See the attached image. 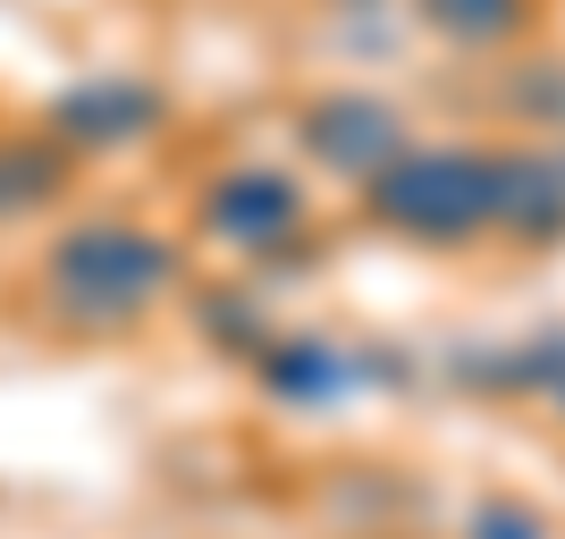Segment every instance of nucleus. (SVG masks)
Instances as JSON below:
<instances>
[{"instance_id": "1", "label": "nucleus", "mask_w": 565, "mask_h": 539, "mask_svg": "<svg viewBox=\"0 0 565 539\" xmlns=\"http://www.w3.org/2000/svg\"><path fill=\"white\" fill-rule=\"evenodd\" d=\"M169 279H178V254H169L152 228H136V219H85V228L60 236L51 261H43L51 304L68 312V321H85V328H110V321H127V312H143Z\"/></svg>"}, {"instance_id": "2", "label": "nucleus", "mask_w": 565, "mask_h": 539, "mask_svg": "<svg viewBox=\"0 0 565 539\" xmlns=\"http://www.w3.org/2000/svg\"><path fill=\"white\" fill-rule=\"evenodd\" d=\"M507 186H515V161H490V152H414L372 186L380 219L423 236H456L472 219H507Z\"/></svg>"}, {"instance_id": "3", "label": "nucleus", "mask_w": 565, "mask_h": 539, "mask_svg": "<svg viewBox=\"0 0 565 539\" xmlns=\"http://www.w3.org/2000/svg\"><path fill=\"white\" fill-rule=\"evenodd\" d=\"M296 186L287 177H262V169H245V177H228V186H212V228L228 236V245H270V236L296 228Z\"/></svg>"}, {"instance_id": "4", "label": "nucleus", "mask_w": 565, "mask_h": 539, "mask_svg": "<svg viewBox=\"0 0 565 539\" xmlns=\"http://www.w3.org/2000/svg\"><path fill=\"white\" fill-rule=\"evenodd\" d=\"M161 101L143 94V85H94V94H68L60 101V136L68 143H127L152 127Z\"/></svg>"}, {"instance_id": "5", "label": "nucleus", "mask_w": 565, "mask_h": 539, "mask_svg": "<svg viewBox=\"0 0 565 539\" xmlns=\"http://www.w3.org/2000/svg\"><path fill=\"white\" fill-rule=\"evenodd\" d=\"M60 186V152H51V143H0V219L9 212H25V203H34V194H51Z\"/></svg>"}, {"instance_id": "6", "label": "nucleus", "mask_w": 565, "mask_h": 539, "mask_svg": "<svg viewBox=\"0 0 565 539\" xmlns=\"http://www.w3.org/2000/svg\"><path fill=\"white\" fill-rule=\"evenodd\" d=\"M423 18L465 34V43H498V34L523 25V0H423Z\"/></svg>"}]
</instances>
